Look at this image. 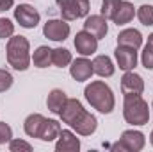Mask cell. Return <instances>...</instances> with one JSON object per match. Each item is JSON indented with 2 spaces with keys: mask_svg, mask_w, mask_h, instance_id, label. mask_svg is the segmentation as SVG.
I'll return each mask as SVG.
<instances>
[{
  "mask_svg": "<svg viewBox=\"0 0 153 152\" xmlns=\"http://www.w3.org/2000/svg\"><path fill=\"white\" fill-rule=\"evenodd\" d=\"M84 97L100 113L109 114L114 111V106H116L114 93H112L111 86L105 84L103 81H93V82H89L85 86V90H84Z\"/></svg>",
  "mask_w": 153,
  "mask_h": 152,
  "instance_id": "obj_1",
  "label": "cell"
},
{
  "mask_svg": "<svg viewBox=\"0 0 153 152\" xmlns=\"http://www.w3.org/2000/svg\"><path fill=\"white\" fill-rule=\"evenodd\" d=\"M7 63L18 72H25L30 66L32 56H30V43L25 36H11L7 39Z\"/></svg>",
  "mask_w": 153,
  "mask_h": 152,
  "instance_id": "obj_2",
  "label": "cell"
},
{
  "mask_svg": "<svg viewBox=\"0 0 153 152\" xmlns=\"http://www.w3.org/2000/svg\"><path fill=\"white\" fill-rule=\"evenodd\" d=\"M150 106L141 95H125L123 118L130 125H146L150 122Z\"/></svg>",
  "mask_w": 153,
  "mask_h": 152,
  "instance_id": "obj_3",
  "label": "cell"
},
{
  "mask_svg": "<svg viewBox=\"0 0 153 152\" xmlns=\"http://www.w3.org/2000/svg\"><path fill=\"white\" fill-rule=\"evenodd\" d=\"M62 20L66 22H73L78 18H85L89 14V0H55Z\"/></svg>",
  "mask_w": 153,
  "mask_h": 152,
  "instance_id": "obj_4",
  "label": "cell"
},
{
  "mask_svg": "<svg viewBox=\"0 0 153 152\" xmlns=\"http://www.w3.org/2000/svg\"><path fill=\"white\" fill-rule=\"evenodd\" d=\"M146 145V138L141 131H134V129H128V131H123L121 132V138L119 141H116L112 145V150H126V152H139L144 149Z\"/></svg>",
  "mask_w": 153,
  "mask_h": 152,
  "instance_id": "obj_5",
  "label": "cell"
},
{
  "mask_svg": "<svg viewBox=\"0 0 153 152\" xmlns=\"http://www.w3.org/2000/svg\"><path fill=\"white\" fill-rule=\"evenodd\" d=\"M14 20L23 29H34V27H38L39 20H41V14L38 13V9H34V5L20 4L14 9Z\"/></svg>",
  "mask_w": 153,
  "mask_h": 152,
  "instance_id": "obj_6",
  "label": "cell"
},
{
  "mask_svg": "<svg viewBox=\"0 0 153 152\" xmlns=\"http://www.w3.org/2000/svg\"><path fill=\"white\" fill-rule=\"evenodd\" d=\"M70 23L66 20H48L45 25H43V34L45 38L52 39V41H64V39L70 36Z\"/></svg>",
  "mask_w": 153,
  "mask_h": 152,
  "instance_id": "obj_7",
  "label": "cell"
},
{
  "mask_svg": "<svg viewBox=\"0 0 153 152\" xmlns=\"http://www.w3.org/2000/svg\"><path fill=\"white\" fill-rule=\"evenodd\" d=\"M70 127L75 131L76 134H80V136H91V134H94V132H96L98 120H96V116H94V114H91L89 111H85V109H84L82 114L76 118Z\"/></svg>",
  "mask_w": 153,
  "mask_h": 152,
  "instance_id": "obj_8",
  "label": "cell"
},
{
  "mask_svg": "<svg viewBox=\"0 0 153 152\" xmlns=\"http://www.w3.org/2000/svg\"><path fill=\"white\" fill-rule=\"evenodd\" d=\"M114 56H116V63H117L119 70H123V72H130V70H134L137 66V50L135 48L117 45Z\"/></svg>",
  "mask_w": 153,
  "mask_h": 152,
  "instance_id": "obj_9",
  "label": "cell"
},
{
  "mask_svg": "<svg viewBox=\"0 0 153 152\" xmlns=\"http://www.w3.org/2000/svg\"><path fill=\"white\" fill-rule=\"evenodd\" d=\"M121 91H123V95H143V91H144L143 77L135 74L134 70L125 72V75L121 77Z\"/></svg>",
  "mask_w": 153,
  "mask_h": 152,
  "instance_id": "obj_10",
  "label": "cell"
},
{
  "mask_svg": "<svg viewBox=\"0 0 153 152\" xmlns=\"http://www.w3.org/2000/svg\"><path fill=\"white\" fill-rule=\"evenodd\" d=\"M73 45H75L76 52H78L80 56H85V57H87V56H93V54L98 50V39L94 38L91 32H87V31L76 32Z\"/></svg>",
  "mask_w": 153,
  "mask_h": 152,
  "instance_id": "obj_11",
  "label": "cell"
},
{
  "mask_svg": "<svg viewBox=\"0 0 153 152\" xmlns=\"http://www.w3.org/2000/svg\"><path fill=\"white\" fill-rule=\"evenodd\" d=\"M93 74H94V70H93V61H89L85 56H82V57H78V59H75V61H71L70 75L73 77L76 82L89 81Z\"/></svg>",
  "mask_w": 153,
  "mask_h": 152,
  "instance_id": "obj_12",
  "label": "cell"
},
{
  "mask_svg": "<svg viewBox=\"0 0 153 152\" xmlns=\"http://www.w3.org/2000/svg\"><path fill=\"white\" fill-rule=\"evenodd\" d=\"M84 31L91 32L96 39H102L107 36L109 32V25H107V18H103L102 14H91V16H85V22H84Z\"/></svg>",
  "mask_w": 153,
  "mask_h": 152,
  "instance_id": "obj_13",
  "label": "cell"
},
{
  "mask_svg": "<svg viewBox=\"0 0 153 152\" xmlns=\"http://www.w3.org/2000/svg\"><path fill=\"white\" fill-rule=\"evenodd\" d=\"M55 150L57 152H78L80 150V140L76 138V134L70 129H62L57 143H55Z\"/></svg>",
  "mask_w": 153,
  "mask_h": 152,
  "instance_id": "obj_14",
  "label": "cell"
},
{
  "mask_svg": "<svg viewBox=\"0 0 153 152\" xmlns=\"http://www.w3.org/2000/svg\"><path fill=\"white\" fill-rule=\"evenodd\" d=\"M82 111H84V106H82L80 100H76V99H68L66 104H64V108L61 109L59 116H61V120H62L64 123L71 125L76 118L82 114Z\"/></svg>",
  "mask_w": 153,
  "mask_h": 152,
  "instance_id": "obj_15",
  "label": "cell"
},
{
  "mask_svg": "<svg viewBox=\"0 0 153 152\" xmlns=\"http://www.w3.org/2000/svg\"><path fill=\"white\" fill-rule=\"evenodd\" d=\"M117 45L121 47H130V48H141L143 45V34L137 29H125L117 34Z\"/></svg>",
  "mask_w": 153,
  "mask_h": 152,
  "instance_id": "obj_16",
  "label": "cell"
},
{
  "mask_svg": "<svg viewBox=\"0 0 153 152\" xmlns=\"http://www.w3.org/2000/svg\"><path fill=\"white\" fill-rule=\"evenodd\" d=\"M45 120H46V118L39 113L29 114V116L25 118V122H23V131H25V134L30 136V138H39Z\"/></svg>",
  "mask_w": 153,
  "mask_h": 152,
  "instance_id": "obj_17",
  "label": "cell"
},
{
  "mask_svg": "<svg viewBox=\"0 0 153 152\" xmlns=\"http://www.w3.org/2000/svg\"><path fill=\"white\" fill-rule=\"evenodd\" d=\"M93 70L100 77H112L116 72V66L109 56H96L93 59Z\"/></svg>",
  "mask_w": 153,
  "mask_h": 152,
  "instance_id": "obj_18",
  "label": "cell"
},
{
  "mask_svg": "<svg viewBox=\"0 0 153 152\" xmlns=\"http://www.w3.org/2000/svg\"><path fill=\"white\" fill-rule=\"evenodd\" d=\"M134 16H135V7H134V4L121 0V4H119V7H117V11H116L112 22H114L117 27H119V25H126V23H130V22L134 20Z\"/></svg>",
  "mask_w": 153,
  "mask_h": 152,
  "instance_id": "obj_19",
  "label": "cell"
},
{
  "mask_svg": "<svg viewBox=\"0 0 153 152\" xmlns=\"http://www.w3.org/2000/svg\"><path fill=\"white\" fill-rule=\"evenodd\" d=\"M66 100H68L66 93H64L62 90H59V88H53V90L48 93V97H46V108L50 109V113L59 114L61 109L64 108Z\"/></svg>",
  "mask_w": 153,
  "mask_h": 152,
  "instance_id": "obj_20",
  "label": "cell"
},
{
  "mask_svg": "<svg viewBox=\"0 0 153 152\" xmlns=\"http://www.w3.org/2000/svg\"><path fill=\"white\" fill-rule=\"evenodd\" d=\"M62 127L57 120H45L43 123V129H41V134H39V140L41 141H53L59 138Z\"/></svg>",
  "mask_w": 153,
  "mask_h": 152,
  "instance_id": "obj_21",
  "label": "cell"
},
{
  "mask_svg": "<svg viewBox=\"0 0 153 152\" xmlns=\"http://www.w3.org/2000/svg\"><path fill=\"white\" fill-rule=\"evenodd\" d=\"M32 63L38 68H48L52 65V48L46 45H41L32 54Z\"/></svg>",
  "mask_w": 153,
  "mask_h": 152,
  "instance_id": "obj_22",
  "label": "cell"
},
{
  "mask_svg": "<svg viewBox=\"0 0 153 152\" xmlns=\"http://www.w3.org/2000/svg\"><path fill=\"white\" fill-rule=\"evenodd\" d=\"M73 57H71V52L68 48H52V65L57 66V68H64L68 65H71Z\"/></svg>",
  "mask_w": 153,
  "mask_h": 152,
  "instance_id": "obj_23",
  "label": "cell"
},
{
  "mask_svg": "<svg viewBox=\"0 0 153 152\" xmlns=\"http://www.w3.org/2000/svg\"><path fill=\"white\" fill-rule=\"evenodd\" d=\"M135 14H137L139 22H141L143 25H146V27L153 25V5L152 4H143V5L135 11Z\"/></svg>",
  "mask_w": 153,
  "mask_h": 152,
  "instance_id": "obj_24",
  "label": "cell"
},
{
  "mask_svg": "<svg viewBox=\"0 0 153 152\" xmlns=\"http://www.w3.org/2000/svg\"><path fill=\"white\" fill-rule=\"evenodd\" d=\"M121 0H102V9H100V14L107 20H112L119 7Z\"/></svg>",
  "mask_w": 153,
  "mask_h": 152,
  "instance_id": "obj_25",
  "label": "cell"
},
{
  "mask_svg": "<svg viewBox=\"0 0 153 152\" xmlns=\"http://www.w3.org/2000/svg\"><path fill=\"white\" fill-rule=\"evenodd\" d=\"M14 34V23L9 18H0V39H9Z\"/></svg>",
  "mask_w": 153,
  "mask_h": 152,
  "instance_id": "obj_26",
  "label": "cell"
},
{
  "mask_svg": "<svg viewBox=\"0 0 153 152\" xmlns=\"http://www.w3.org/2000/svg\"><path fill=\"white\" fill-rule=\"evenodd\" d=\"M9 150L11 152H32V145L25 140H16L13 138L9 141Z\"/></svg>",
  "mask_w": 153,
  "mask_h": 152,
  "instance_id": "obj_27",
  "label": "cell"
},
{
  "mask_svg": "<svg viewBox=\"0 0 153 152\" xmlns=\"http://www.w3.org/2000/svg\"><path fill=\"white\" fill-rule=\"evenodd\" d=\"M141 63L146 70H153V47L146 45L144 50L141 52Z\"/></svg>",
  "mask_w": 153,
  "mask_h": 152,
  "instance_id": "obj_28",
  "label": "cell"
},
{
  "mask_svg": "<svg viewBox=\"0 0 153 152\" xmlns=\"http://www.w3.org/2000/svg\"><path fill=\"white\" fill-rule=\"evenodd\" d=\"M13 82H14V79L13 75L7 72V70H4V68H0V93H4V91H7L11 86H13Z\"/></svg>",
  "mask_w": 153,
  "mask_h": 152,
  "instance_id": "obj_29",
  "label": "cell"
},
{
  "mask_svg": "<svg viewBox=\"0 0 153 152\" xmlns=\"http://www.w3.org/2000/svg\"><path fill=\"white\" fill-rule=\"evenodd\" d=\"M13 140V129L5 123V122H0V145H5Z\"/></svg>",
  "mask_w": 153,
  "mask_h": 152,
  "instance_id": "obj_30",
  "label": "cell"
},
{
  "mask_svg": "<svg viewBox=\"0 0 153 152\" xmlns=\"http://www.w3.org/2000/svg\"><path fill=\"white\" fill-rule=\"evenodd\" d=\"M13 5H14V0H0V13L9 11Z\"/></svg>",
  "mask_w": 153,
  "mask_h": 152,
  "instance_id": "obj_31",
  "label": "cell"
},
{
  "mask_svg": "<svg viewBox=\"0 0 153 152\" xmlns=\"http://www.w3.org/2000/svg\"><path fill=\"white\" fill-rule=\"evenodd\" d=\"M148 45H152V47H153V32L148 36Z\"/></svg>",
  "mask_w": 153,
  "mask_h": 152,
  "instance_id": "obj_32",
  "label": "cell"
},
{
  "mask_svg": "<svg viewBox=\"0 0 153 152\" xmlns=\"http://www.w3.org/2000/svg\"><path fill=\"white\" fill-rule=\"evenodd\" d=\"M150 143L153 145V131H152V134H150Z\"/></svg>",
  "mask_w": 153,
  "mask_h": 152,
  "instance_id": "obj_33",
  "label": "cell"
},
{
  "mask_svg": "<svg viewBox=\"0 0 153 152\" xmlns=\"http://www.w3.org/2000/svg\"><path fill=\"white\" fill-rule=\"evenodd\" d=\"M152 111H153V102H152Z\"/></svg>",
  "mask_w": 153,
  "mask_h": 152,
  "instance_id": "obj_34",
  "label": "cell"
}]
</instances>
